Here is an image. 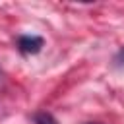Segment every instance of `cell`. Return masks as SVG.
Masks as SVG:
<instances>
[{
	"label": "cell",
	"mask_w": 124,
	"mask_h": 124,
	"mask_svg": "<svg viewBox=\"0 0 124 124\" xmlns=\"http://www.w3.org/2000/svg\"><path fill=\"white\" fill-rule=\"evenodd\" d=\"M87 124H99V122H87Z\"/></svg>",
	"instance_id": "4"
},
{
	"label": "cell",
	"mask_w": 124,
	"mask_h": 124,
	"mask_svg": "<svg viewBox=\"0 0 124 124\" xmlns=\"http://www.w3.org/2000/svg\"><path fill=\"white\" fill-rule=\"evenodd\" d=\"M116 60H118L120 64H124V48H122V50H120V52L116 54Z\"/></svg>",
	"instance_id": "3"
},
{
	"label": "cell",
	"mask_w": 124,
	"mask_h": 124,
	"mask_svg": "<svg viewBox=\"0 0 124 124\" xmlns=\"http://www.w3.org/2000/svg\"><path fill=\"white\" fill-rule=\"evenodd\" d=\"M33 120H35V124H58V122H56V118H54L50 112H46V110L37 112Z\"/></svg>",
	"instance_id": "2"
},
{
	"label": "cell",
	"mask_w": 124,
	"mask_h": 124,
	"mask_svg": "<svg viewBox=\"0 0 124 124\" xmlns=\"http://www.w3.org/2000/svg\"><path fill=\"white\" fill-rule=\"evenodd\" d=\"M43 45H45V41L39 35H21L17 39V48L23 54H37L43 48Z\"/></svg>",
	"instance_id": "1"
},
{
	"label": "cell",
	"mask_w": 124,
	"mask_h": 124,
	"mask_svg": "<svg viewBox=\"0 0 124 124\" xmlns=\"http://www.w3.org/2000/svg\"><path fill=\"white\" fill-rule=\"evenodd\" d=\"M0 79H2V74H0Z\"/></svg>",
	"instance_id": "5"
}]
</instances>
